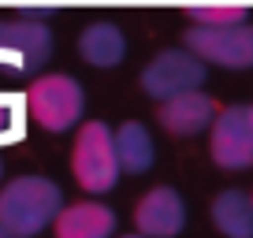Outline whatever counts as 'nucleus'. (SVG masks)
Segmentation results:
<instances>
[{
  "label": "nucleus",
  "mask_w": 253,
  "mask_h": 238,
  "mask_svg": "<svg viewBox=\"0 0 253 238\" xmlns=\"http://www.w3.org/2000/svg\"><path fill=\"white\" fill-rule=\"evenodd\" d=\"M63 212V190L48 175H19L0 186V231L8 238H34Z\"/></svg>",
  "instance_id": "nucleus-1"
},
{
  "label": "nucleus",
  "mask_w": 253,
  "mask_h": 238,
  "mask_svg": "<svg viewBox=\"0 0 253 238\" xmlns=\"http://www.w3.org/2000/svg\"><path fill=\"white\" fill-rule=\"evenodd\" d=\"M71 175L75 186L86 194H108L119 183V157H116V130L101 119H86L75 130L71 145Z\"/></svg>",
  "instance_id": "nucleus-2"
},
{
  "label": "nucleus",
  "mask_w": 253,
  "mask_h": 238,
  "mask_svg": "<svg viewBox=\"0 0 253 238\" xmlns=\"http://www.w3.org/2000/svg\"><path fill=\"white\" fill-rule=\"evenodd\" d=\"M82 108H86V93H82L79 79L63 71H48L26 86V112L48 134H63L71 127H82Z\"/></svg>",
  "instance_id": "nucleus-3"
},
{
  "label": "nucleus",
  "mask_w": 253,
  "mask_h": 238,
  "mask_svg": "<svg viewBox=\"0 0 253 238\" xmlns=\"http://www.w3.org/2000/svg\"><path fill=\"white\" fill-rule=\"evenodd\" d=\"M52 56V30L41 19L19 11L15 19H0V67L4 71H41Z\"/></svg>",
  "instance_id": "nucleus-4"
},
{
  "label": "nucleus",
  "mask_w": 253,
  "mask_h": 238,
  "mask_svg": "<svg viewBox=\"0 0 253 238\" xmlns=\"http://www.w3.org/2000/svg\"><path fill=\"white\" fill-rule=\"evenodd\" d=\"M201 86H205V64L190 48H164L142 71V89L157 104L171 101V97H182V93H194Z\"/></svg>",
  "instance_id": "nucleus-5"
},
{
  "label": "nucleus",
  "mask_w": 253,
  "mask_h": 238,
  "mask_svg": "<svg viewBox=\"0 0 253 238\" xmlns=\"http://www.w3.org/2000/svg\"><path fill=\"white\" fill-rule=\"evenodd\" d=\"M182 48H190L201 64H216L223 71H246L253 67V23L227 26V30L190 26L182 34Z\"/></svg>",
  "instance_id": "nucleus-6"
},
{
  "label": "nucleus",
  "mask_w": 253,
  "mask_h": 238,
  "mask_svg": "<svg viewBox=\"0 0 253 238\" xmlns=\"http://www.w3.org/2000/svg\"><path fill=\"white\" fill-rule=\"evenodd\" d=\"M209 153H212V164L223 167V171H242V167H253L250 104H227V108H220L212 130H209Z\"/></svg>",
  "instance_id": "nucleus-7"
},
{
  "label": "nucleus",
  "mask_w": 253,
  "mask_h": 238,
  "mask_svg": "<svg viewBox=\"0 0 253 238\" xmlns=\"http://www.w3.org/2000/svg\"><path fill=\"white\" fill-rule=\"evenodd\" d=\"M186 227V201L175 186H153L134 205V231L145 238H175Z\"/></svg>",
  "instance_id": "nucleus-8"
},
{
  "label": "nucleus",
  "mask_w": 253,
  "mask_h": 238,
  "mask_svg": "<svg viewBox=\"0 0 253 238\" xmlns=\"http://www.w3.org/2000/svg\"><path fill=\"white\" fill-rule=\"evenodd\" d=\"M216 116H220L216 101L209 93H201V89L157 104V123L171 138H194V134H201V130H212Z\"/></svg>",
  "instance_id": "nucleus-9"
},
{
  "label": "nucleus",
  "mask_w": 253,
  "mask_h": 238,
  "mask_svg": "<svg viewBox=\"0 0 253 238\" xmlns=\"http://www.w3.org/2000/svg\"><path fill=\"white\" fill-rule=\"evenodd\" d=\"M56 238H112L116 235V212L104 201H71L52 223Z\"/></svg>",
  "instance_id": "nucleus-10"
},
{
  "label": "nucleus",
  "mask_w": 253,
  "mask_h": 238,
  "mask_svg": "<svg viewBox=\"0 0 253 238\" xmlns=\"http://www.w3.org/2000/svg\"><path fill=\"white\" fill-rule=\"evenodd\" d=\"M79 56L86 60L89 67H101V71L119 67V64H123V56H126L123 30H119L116 23H104V19L82 26V34H79Z\"/></svg>",
  "instance_id": "nucleus-11"
},
{
  "label": "nucleus",
  "mask_w": 253,
  "mask_h": 238,
  "mask_svg": "<svg viewBox=\"0 0 253 238\" xmlns=\"http://www.w3.org/2000/svg\"><path fill=\"white\" fill-rule=\"evenodd\" d=\"M212 227L223 238H253V198L246 190H220L212 198Z\"/></svg>",
  "instance_id": "nucleus-12"
},
{
  "label": "nucleus",
  "mask_w": 253,
  "mask_h": 238,
  "mask_svg": "<svg viewBox=\"0 0 253 238\" xmlns=\"http://www.w3.org/2000/svg\"><path fill=\"white\" fill-rule=\"evenodd\" d=\"M116 157L126 175L149 171L153 160H157V149H153V134L145 130V123H138V119L119 123L116 127Z\"/></svg>",
  "instance_id": "nucleus-13"
},
{
  "label": "nucleus",
  "mask_w": 253,
  "mask_h": 238,
  "mask_svg": "<svg viewBox=\"0 0 253 238\" xmlns=\"http://www.w3.org/2000/svg\"><path fill=\"white\" fill-rule=\"evenodd\" d=\"M26 93L0 89V145H15L26 134Z\"/></svg>",
  "instance_id": "nucleus-14"
},
{
  "label": "nucleus",
  "mask_w": 253,
  "mask_h": 238,
  "mask_svg": "<svg viewBox=\"0 0 253 238\" xmlns=\"http://www.w3.org/2000/svg\"><path fill=\"white\" fill-rule=\"evenodd\" d=\"M190 26H205V30H227V26L250 23L246 8H186Z\"/></svg>",
  "instance_id": "nucleus-15"
},
{
  "label": "nucleus",
  "mask_w": 253,
  "mask_h": 238,
  "mask_svg": "<svg viewBox=\"0 0 253 238\" xmlns=\"http://www.w3.org/2000/svg\"><path fill=\"white\" fill-rule=\"evenodd\" d=\"M119 238H145V235H138V231H134V235H119Z\"/></svg>",
  "instance_id": "nucleus-16"
},
{
  "label": "nucleus",
  "mask_w": 253,
  "mask_h": 238,
  "mask_svg": "<svg viewBox=\"0 0 253 238\" xmlns=\"http://www.w3.org/2000/svg\"><path fill=\"white\" fill-rule=\"evenodd\" d=\"M250 123H253V104H250Z\"/></svg>",
  "instance_id": "nucleus-17"
},
{
  "label": "nucleus",
  "mask_w": 253,
  "mask_h": 238,
  "mask_svg": "<svg viewBox=\"0 0 253 238\" xmlns=\"http://www.w3.org/2000/svg\"><path fill=\"white\" fill-rule=\"evenodd\" d=\"M0 238H8V235H4V231H0Z\"/></svg>",
  "instance_id": "nucleus-18"
},
{
  "label": "nucleus",
  "mask_w": 253,
  "mask_h": 238,
  "mask_svg": "<svg viewBox=\"0 0 253 238\" xmlns=\"http://www.w3.org/2000/svg\"><path fill=\"white\" fill-rule=\"evenodd\" d=\"M0 171H4V164H0Z\"/></svg>",
  "instance_id": "nucleus-19"
},
{
  "label": "nucleus",
  "mask_w": 253,
  "mask_h": 238,
  "mask_svg": "<svg viewBox=\"0 0 253 238\" xmlns=\"http://www.w3.org/2000/svg\"><path fill=\"white\" fill-rule=\"evenodd\" d=\"M250 198H253V190H250Z\"/></svg>",
  "instance_id": "nucleus-20"
}]
</instances>
